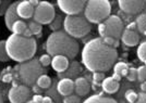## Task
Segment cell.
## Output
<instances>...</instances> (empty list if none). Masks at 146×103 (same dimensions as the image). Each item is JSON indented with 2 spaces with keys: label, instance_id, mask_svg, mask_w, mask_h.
Returning a JSON list of instances; mask_svg holds the SVG:
<instances>
[{
  "label": "cell",
  "instance_id": "1",
  "mask_svg": "<svg viewBox=\"0 0 146 103\" xmlns=\"http://www.w3.org/2000/svg\"><path fill=\"white\" fill-rule=\"evenodd\" d=\"M117 58V49L106 46L100 37L87 41L82 50V63L93 73L109 71L116 64Z\"/></svg>",
  "mask_w": 146,
  "mask_h": 103
},
{
  "label": "cell",
  "instance_id": "2",
  "mask_svg": "<svg viewBox=\"0 0 146 103\" xmlns=\"http://www.w3.org/2000/svg\"><path fill=\"white\" fill-rule=\"evenodd\" d=\"M45 49L50 56L63 55L69 60H73L79 54L80 46L79 43L64 30H58L52 31L48 36L45 43Z\"/></svg>",
  "mask_w": 146,
  "mask_h": 103
},
{
  "label": "cell",
  "instance_id": "3",
  "mask_svg": "<svg viewBox=\"0 0 146 103\" xmlns=\"http://www.w3.org/2000/svg\"><path fill=\"white\" fill-rule=\"evenodd\" d=\"M37 43L35 38H25L18 35H10L6 40V50L10 60L23 63L33 59L36 53Z\"/></svg>",
  "mask_w": 146,
  "mask_h": 103
},
{
  "label": "cell",
  "instance_id": "4",
  "mask_svg": "<svg viewBox=\"0 0 146 103\" xmlns=\"http://www.w3.org/2000/svg\"><path fill=\"white\" fill-rule=\"evenodd\" d=\"M14 70L18 73L19 79L23 83V85L27 87L35 85L38 77L45 72V68L40 65L39 61L36 58H33L23 63H19L18 65L14 66Z\"/></svg>",
  "mask_w": 146,
  "mask_h": 103
},
{
  "label": "cell",
  "instance_id": "5",
  "mask_svg": "<svg viewBox=\"0 0 146 103\" xmlns=\"http://www.w3.org/2000/svg\"><path fill=\"white\" fill-rule=\"evenodd\" d=\"M110 12H111V5L107 0L86 1L84 16L91 24L103 23V21H105L110 15Z\"/></svg>",
  "mask_w": 146,
  "mask_h": 103
},
{
  "label": "cell",
  "instance_id": "6",
  "mask_svg": "<svg viewBox=\"0 0 146 103\" xmlns=\"http://www.w3.org/2000/svg\"><path fill=\"white\" fill-rule=\"evenodd\" d=\"M62 26L64 31L72 38H82L92 30L91 23L82 15H67Z\"/></svg>",
  "mask_w": 146,
  "mask_h": 103
},
{
  "label": "cell",
  "instance_id": "7",
  "mask_svg": "<svg viewBox=\"0 0 146 103\" xmlns=\"http://www.w3.org/2000/svg\"><path fill=\"white\" fill-rule=\"evenodd\" d=\"M56 16L54 6L47 1H40L36 7L33 15V21L40 25L50 24Z\"/></svg>",
  "mask_w": 146,
  "mask_h": 103
},
{
  "label": "cell",
  "instance_id": "8",
  "mask_svg": "<svg viewBox=\"0 0 146 103\" xmlns=\"http://www.w3.org/2000/svg\"><path fill=\"white\" fill-rule=\"evenodd\" d=\"M32 90L25 85H13L8 91L10 103H26L30 101Z\"/></svg>",
  "mask_w": 146,
  "mask_h": 103
},
{
  "label": "cell",
  "instance_id": "9",
  "mask_svg": "<svg viewBox=\"0 0 146 103\" xmlns=\"http://www.w3.org/2000/svg\"><path fill=\"white\" fill-rule=\"evenodd\" d=\"M57 5L61 11L67 15H80L85 9L86 1L84 0H59Z\"/></svg>",
  "mask_w": 146,
  "mask_h": 103
},
{
  "label": "cell",
  "instance_id": "10",
  "mask_svg": "<svg viewBox=\"0 0 146 103\" xmlns=\"http://www.w3.org/2000/svg\"><path fill=\"white\" fill-rule=\"evenodd\" d=\"M107 28V36L119 40L123 31V22L118 15H109L104 21Z\"/></svg>",
  "mask_w": 146,
  "mask_h": 103
},
{
  "label": "cell",
  "instance_id": "11",
  "mask_svg": "<svg viewBox=\"0 0 146 103\" xmlns=\"http://www.w3.org/2000/svg\"><path fill=\"white\" fill-rule=\"evenodd\" d=\"M118 5L121 11L127 14H137L145 9L146 2L143 0H120Z\"/></svg>",
  "mask_w": 146,
  "mask_h": 103
},
{
  "label": "cell",
  "instance_id": "12",
  "mask_svg": "<svg viewBox=\"0 0 146 103\" xmlns=\"http://www.w3.org/2000/svg\"><path fill=\"white\" fill-rule=\"evenodd\" d=\"M35 11V7L33 6V3L31 1H19L18 7H17V13H18L20 20L24 18V20H30L33 18Z\"/></svg>",
  "mask_w": 146,
  "mask_h": 103
},
{
  "label": "cell",
  "instance_id": "13",
  "mask_svg": "<svg viewBox=\"0 0 146 103\" xmlns=\"http://www.w3.org/2000/svg\"><path fill=\"white\" fill-rule=\"evenodd\" d=\"M19 1L12 2L9 8L7 9L6 13H5V23H6L7 28L9 30H12V25L14 24V22H17L18 20H20L18 13H17V7H18Z\"/></svg>",
  "mask_w": 146,
  "mask_h": 103
},
{
  "label": "cell",
  "instance_id": "14",
  "mask_svg": "<svg viewBox=\"0 0 146 103\" xmlns=\"http://www.w3.org/2000/svg\"><path fill=\"white\" fill-rule=\"evenodd\" d=\"M91 90V84L85 77H78L74 80V91L79 97H85Z\"/></svg>",
  "mask_w": 146,
  "mask_h": 103
},
{
  "label": "cell",
  "instance_id": "15",
  "mask_svg": "<svg viewBox=\"0 0 146 103\" xmlns=\"http://www.w3.org/2000/svg\"><path fill=\"white\" fill-rule=\"evenodd\" d=\"M57 91L60 96H63V97L72 94L74 91V81L69 78L60 79L57 84Z\"/></svg>",
  "mask_w": 146,
  "mask_h": 103
},
{
  "label": "cell",
  "instance_id": "16",
  "mask_svg": "<svg viewBox=\"0 0 146 103\" xmlns=\"http://www.w3.org/2000/svg\"><path fill=\"white\" fill-rule=\"evenodd\" d=\"M81 72H82V66H81V64H80L79 62H76V61H73L72 63H70V65H69V67L67 68L66 72L58 74V77L60 79H62V78H69V79L75 78L76 79L79 77L80 74H81Z\"/></svg>",
  "mask_w": 146,
  "mask_h": 103
},
{
  "label": "cell",
  "instance_id": "17",
  "mask_svg": "<svg viewBox=\"0 0 146 103\" xmlns=\"http://www.w3.org/2000/svg\"><path fill=\"white\" fill-rule=\"evenodd\" d=\"M121 40L124 43V46L128 47H134L140 43V35L135 31V30H123L121 35Z\"/></svg>",
  "mask_w": 146,
  "mask_h": 103
},
{
  "label": "cell",
  "instance_id": "18",
  "mask_svg": "<svg viewBox=\"0 0 146 103\" xmlns=\"http://www.w3.org/2000/svg\"><path fill=\"white\" fill-rule=\"evenodd\" d=\"M69 65H70L69 59L63 55H56V56H52L51 59V67L58 74L66 72Z\"/></svg>",
  "mask_w": 146,
  "mask_h": 103
},
{
  "label": "cell",
  "instance_id": "19",
  "mask_svg": "<svg viewBox=\"0 0 146 103\" xmlns=\"http://www.w3.org/2000/svg\"><path fill=\"white\" fill-rule=\"evenodd\" d=\"M119 87H120L119 81L115 80L111 76H110V77H106V78L102 81V88H103V90L105 91L106 93H108V94H112V93L118 92Z\"/></svg>",
  "mask_w": 146,
  "mask_h": 103
},
{
  "label": "cell",
  "instance_id": "20",
  "mask_svg": "<svg viewBox=\"0 0 146 103\" xmlns=\"http://www.w3.org/2000/svg\"><path fill=\"white\" fill-rule=\"evenodd\" d=\"M82 103H118L112 98L106 97L104 96L103 93H99V94H94L88 97L86 100H84Z\"/></svg>",
  "mask_w": 146,
  "mask_h": 103
},
{
  "label": "cell",
  "instance_id": "21",
  "mask_svg": "<svg viewBox=\"0 0 146 103\" xmlns=\"http://www.w3.org/2000/svg\"><path fill=\"white\" fill-rule=\"evenodd\" d=\"M26 28H27V24L25 23L24 21H22V20H18V21H17V22H14V24L12 25V30H11V31H12L14 35L22 36Z\"/></svg>",
  "mask_w": 146,
  "mask_h": 103
},
{
  "label": "cell",
  "instance_id": "22",
  "mask_svg": "<svg viewBox=\"0 0 146 103\" xmlns=\"http://www.w3.org/2000/svg\"><path fill=\"white\" fill-rule=\"evenodd\" d=\"M36 85L38 87H40L43 90H47L49 89L50 87H51V78L49 77L48 75H46V74H43V75H40L38 79L36 80Z\"/></svg>",
  "mask_w": 146,
  "mask_h": 103
},
{
  "label": "cell",
  "instance_id": "23",
  "mask_svg": "<svg viewBox=\"0 0 146 103\" xmlns=\"http://www.w3.org/2000/svg\"><path fill=\"white\" fill-rule=\"evenodd\" d=\"M129 65L124 62H118L113 65V73L121 75L122 77H125L128 74Z\"/></svg>",
  "mask_w": 146,
  "mask_h": 103
},
{
  "label": "cell",
  "instance_id": "24",
  "mask_svg": "<svg viewBox=\"0 0 146 103\" xmlns=\"http://www.w3.org/2000/svg\"><path fill=\"white\" fill-rule=\"evenodd\" d=\"M63 20L64 18H62L60 14H56L55 18L52 20V22L49 24V27L52 31H58L60 30V27L63 25Z\"/></svg>",
  "mask_w": 146,
  "mask_h": 103
},
{
  "label": "cell",
  "instance_id": "25",
  "mask_svg": "<svg viewBox=\"0 0 146 103\" xmlns=\"http://www.w3.org/2000/svg\"><path fill=\"white\" fill-rule=\"evenodd\" d=\"M27 27L31 30L32 34L35 35L37 37H42V30H43V26L40 24L36 23L35 21H30L29 24H27Z\"/></svg>",
  "mask_w": 146,
  "mask_h": 103
},
{
  "label": "cell",
  "instance_id": "26",
  "mask_svg": "<svg viewBox=\"0 0 146 103\" xmlns=\"http://www.w3.org/2000/svg\"><path fill=\"white\" fill-rule=\"evenodd\" d=\"M135 23H136V27L139 28L140 33L143 34V33H144V30H145V28H146V12L140 14V15L136 18Z\"/></svg>",
  "mask_w": 146,
  "mask_h": 103
},
{
  "label": "cell",
  "instance_id": "27",
  "mask_svg": "<svg viewBox=\"0 0 146 103\" xmlns=\"http://www.w3.org/2000/svg\"><path fill=\"white\" fill-rule=\"evenodd\" d=\"M10 60L6 50V40H0V62H8Z\"/></svg>",
  "mask_w": 146,
  "mask_h": 103
},
{
  "label": "cell",
  "instance_id": "28",
  "mask_svg": "<svg viewBox=\"0 0 146 103\" xmlns=\"http://www.w3.org/2000/svg\"><path fill=\"white\" fill-rule=\"evenodd\" d=\"M124 97H125V100L129 103H134L137 100V98H139V93H136L133 89H129V90L125 91Z\"/></svg>",
  "mask_w": 146,
  "mask_h": 103
},
{
  "label": "cell",
  "instance_id": "29",
  "mask_svg": "<svg viewBox=\"0 0 146 103\" xmlns=\"http://www.w3.org/2000/svg\"><path fill=\"white\" fill-rule=\"evenodd\" d=\"M136 53H137V58L142 62H144L146 60V41H143V43H140Z\"/></svg>",
  "mask_w": 146,
  "mask_h": 103
},
{
  "label": "cell",
  "instance_id": "30",
  "mask_svg": "<svg viewBox=\"0 0 146 103\" xmlns=\"http://www.w3.org/2000/svg\"><path fill=\"white\" fill-rule=\"evenodd\" d=\"M102 39H103V43L106 46H109L113 49H117L119 47V40H117V39H113L109 36H106L105 38H102Z\"/></svg>",
  "mask_w": 146,
  "mask_h": 103
},
{
  "label": "cell",
  "instance_id": "31",
  "mask_svg": "<svg viewBox=\"0 0 146 103\" xmlns=\"http://www.w3.org/2000/svg\"><path fill=\"white\" fill-rule=\"evenodd\" d=\"M51 56L48 54V53H46V54H42L40 56H39V59H38V61H39V63H40V65L43 67H46L48 66L49 64H51Z\"/></svg>",
  "mask_w": 146,
  "mask_h": 103
},
{
  "label": "cell",
  "instance_id": "32",
  "mask_svg": "<svg viewBox=\"0 0 146 103\" xmlns=\"http://www.w3.org/2000/svg\"><path fill=\"white\" fill-rule=\"evenodd\" d=\"M62 103H81V97L76 94H70L63 98Z\"/></svg>",
  "mask_w": 146,
  "mask_h": 103
},
{
  "label": "cell",
  "instance_id": "33",
  "mask_svg": "<svg viewBox=\"0 0 146 103\" xmlns=\"http://www.w3.org/2000/svg\"><path fill=\"white\" fill-rule=\"evenodd\" d=\"M137 71V79L140 80L141 83L146 81V66L145 65H142L139 68H136Z\"/></svg>",
  "mask_w": 146,
  "mask_h": 103
},
{
  "label": "cell",
  "instance_id": "34",
  "mask_svg": "<svg viewBox=\"0 0 146 103\" xmlns=\"http://www.w3.org/2000/svg\"><path fill=\"white\" fill-rule=\"evenodd\" d=\"M125 78L128 79L129 81H134L135 79L137 78V71H136V68H134V67H129L128 74H127Z\"/></svg>",
  "mask_w": 146,
  "mask_h": 103
},
{
  "label": "cell",
  "instance_id": "35",
  "mask_svg": "<svg viewBox=\"0 0 146 103\" xmlns=\"http://www.w3.org/2000/svg\"><path fill=\"white\" fill-rule=\"evenodd\" d=\"M105 78H106V76H105V74L102 73V72H94V73H93V80H94L96 84L102 83Z\"/></svg>",
  "mask_w": 146,
  "mask_h": 103
},
{
  "label": "cell",
  "instance_id": "36",
  "mask_svg": "<svg viewBox=\"0 0 146 103\" xmlns=\"http://www.w3.org/2000/svg\"><path fill=\"white\" fill-rule=\"evenodd\" d=\"M97 30H98V34H99L100 38H105V37L107 36V28H106V25H105L104 22L98 24Z\"/></svg>",
  "mask_w": 146,
  "mask_h": 103
},
{
  "label": "cell",
  "instance_id": "37",
  "mask_svg": "<svg viewBox=\"0 0 146 103\" xmlns=\"http://www.w3.org/2000/svg\"><path fill=\"white\" fill-rule=\"evenodd\" d=\"M13 79V75L12 73H6V74H2L1 76H0V80L2 81V83H10V81H12Z\"/></svg>",
  "mask_w": 146,
  "mask_h": 103
},
{
  "label": "cell",
  "instance_id": "38",
  "mask_svg": "<svg viewBox=\"0 0 146 103\" xmlns=\"http://www.w3.org/2000/svg\"><path fill=\"white\" fill-rule=\"evenodd\" d=\"M12 2H10V1H2V3L0 5V15H2L3 13H6L7 9L9 8V6L11 5Z\"/></svg>",
  "mask_w": 146,
  "mask_h": 103
},
{
  "label": "cell",
  "instance_id": "39",
  "mask_svg": "<svg viewBox=\"0 0 146 103\" xmlns=\"http://www.w3.org/2000/svg\"><path fill=\"white\" fill-rule=\"evenodd\" d=\"M134 103H146V92L139 93V98Z\"/></svg>",
  "mask_w": 146,
  "mask_h": 103
},
{
  "label": "cell",
  "instance_id": "40",
  "mask_svg": "<svg viewBox=\"0 0 146 103\" xmlns=\"http://www.w3.org/2000/svg\"><path fill=\"white\" fill-rule=\"evenodd\" d=\"M32 92H34V94H42L43 93V89L35 84L34 86H32Z\"/></svg>",
  "mask_w": 146,
  "mask_h": 103
},
{
  "label": "cell",
  "instance_id": "41",
  "mask_svg": "<svg viewBox=\"0 0 146 103\" xmlns=\"http://www.w3.org/2000/svg\"><path fill=\"white\" fill-rule=\"evenodd\" d=\"M43 96L42 94H34L32 98V101L34 103H42L43 102Z\"/></svg>",
  "mask_w": 146,
  "mask_h": 103
},
{
  "label": "cell",
  "instance_id": "42",
  "mask_svg": "<svg viewBox=\"0 0 146 103\" xmlns=\"http://www.w3.org/2000/svg\"><path fill=\"white\" fill-rule=\"evenodd\" d=\"M23 37H25V38H31V37L33 36V34H32V31H31V30L27 27L26 30H25V31L23 33V35H22Z\"/></svg>",
  "mask_w": 146,
  "mask_h": 103
},
{
  "label": "cell",
  "instance_id": "43",
  "mask_svg": "<svg viewBox=\"0 0 146 103\" xmlns=\"http://www.w3.org/2000/svg\"><path fill=\"white\" fill-rule=\"evenodd\" d=\"M42 103H55V102H54V100L51 99V97L46 96V97L43 98V102H42Z\"/></svg>",
  "mask_w": 146,
  "mask_h": 103
},
{
  "label": "cell",
  "instance_id": "44",
  "mask_svg": "<svg viewBox=\"0 0 146 103\" xmlns=\"http://www.w3.org/2000/svg\"><path fill=\"white\" fill-rule=\"evenodd\" d=\"M135 27H136V23L135 22H132L127 26V30H135Z\"/></svg>",
  "mask_w": 146,
  "mask_h": 103
},
{
  "label": "cell",
  "instance_id": "45",
  "mask_svg": "<svg viewBox=\"0 0 146 103\" xmlns=\"http://www.w3.org/2000/svg\"><path fill=\"white\" fill-rule=\"evenodd\" d=\"M111 77L115 79V80H117V81H120V80H121V78H122L121 75H119V74H116V73L112 74V76H111Z\"/></svg>",
  "mask_w": 146,
  "mask_h": 103
},
{
  "label": "cell",
  "instance_id": "46",
  "mask_svg": "<svg viewBox=\"0 0 146 103\" xmlns=\"http://www.w3.org/2000/svg\"><path fill=\"white\" fill-rule=\"evenodd\" d=\"M140 88H141V90H142V92H146V81H143V83L141 84Z\"/></svg>",
  "mask_w": 146,
  "mask_h": 103
},
{
  "label": "cell",
  "instance_id": "47",
  "mask_svg": "<svg viewBox=\"0 0 146 103\" xmlns=\"http://www.w3.org/2000/svg\"><path fill=\"white\" fill-rule=\"evenodd\" d=\"M0 103H3V98H2V94H1V91H0Z\"/></svg>",
  "mask_w": 146,
  "mask_h": 103
},
{
  "label": "cell",
  "instance_id": "48",
  "mask_svg": "<svg viewBox=\"0 0 146 103\" xmlns=\"http://www.w3.org/2000/svg\"><path fill=\"white\" fill-rule=\"evenodd\" d=\"M26 103H34V102H33L32 100H30V101H27V102H26Z\"/></svg>",
  "mask_w": 146,
  "mask_h": 103
},
{
  "label": "cell",
  "instance_id": "49",
  "mask_svg": "<svg viewBox=\"0 0 146 103\" xmlns=\"http://www.w3.org/2000/svg\"><path fill=\"white\" fill-rule=\"evenodd\" d=\"M144 63H145V66H146V60H145V61H144Z\"/></svg>",
  "mask_w": 146,
  "mask_h": 103
},
{
  "label": "cell",
  "instance_id": "50",
  "mask_svg": "<svg viewBox=\"0 0 146 103\" xmlns=\"http://www.w3.org/2000/svg\"><path fill=\"white\" fill-rule=\"evenodd\" d=\"M1 3H2V1H0V5H1Z\"/></svg>",
  "mask_w": 146,
  "mask_h": 103
}]
</instances>
